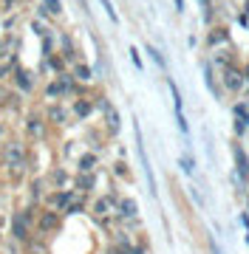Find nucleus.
Wrapping results in <instances>:
<instances>
[{
	"instance_id": "nucleus-24",
	"label": "nucleus",
	"mask_w": 249,
	"mask_h": 254,
	"mask_svg": "<svg viewBox=\"0 0 249 254\" xmlns=\"http://www.w3.org/2000/svg\"><path fill=\"white\" fill-rule=\"evenodd\" d=\"M9 71V68H6V65H0V76H3V73Z\"/></svg>"
},
{
	"instance_id": "nucleus-25",
	"label": "nucleus",
	"mask_w": 249,
	"mask_h": 254,
	"mask_svg": "<svg viewBox=\"0 0 249 254\" xmlns=\"http://www.w3.org/2000/svg\"><path fill=\"white\" fill-rule=\"evenodd\" d=\"M3 51H6V46H3V40H0V54H3Z\"/></svg>"
},
{
	"instance_id": "nucleus-20",
	"label": "nucleus",
	"mask_w": 249,
	"mask_h": 254,
	"mask_svg": "<svg viewBox=\"0 0 249 254\" xmlns=\"http://www.w3.org/2000/svg\"><path fill=\"white\" fill-rule=\"evenodd\" d=\"M65 181H68V175H65L63 170H57V173H54V184H57V187H65Z\"/></svg>"
},
{
	"instance_id": "nucleus-9",
	"label": "nucleus",
	"mask_w": 249,
	"mask_h": 254,
	"mask_svg": "<svg viewBox=\"0 0 249 254\" xmlns=\"http://www.w3.org/2000/svg\"><path fill=\"white\" fill-rule=\"evenodd\" d=\"M14 79H17V88L20 91H31V76H28L26 71H23V68H17V71H14Z\"/></svg>"
},
{
	"instance_id": "nucleus-28",
	"label": "nucleus",
	"mask_w": 249,
	"mask_h": 254,
	"mask_svg": "<svg viewBox=\"0 0 249 254\" xmlns=\"http://www.w3.org/2000/svg\"><path fill=\"white\" fill-rule=\"evenodd\" d=\"M0 138H3V125H0Z\"/></svg>"
},
{
	"instance_id": "nucleus-2",
	"label": "nucleus",
	"mask_w": 249,
	"mask_h": 254,
	"mask_svg": "<svg viewBox=\"0 0 249 254\" xmlns=\"http://www.w3.org/2000/svg\"><path fill=\"white\" fill-rule=\"evenodd\" d=\"M244 73L238 71V68H224V88H227V91H232V93H238V91H244Z\"/></svg>"
},
{
	"instance_id": "nucleus-6",
	"label": "nucleus",
	"mask_w": 249,
	"mask_h": 254,
	"mask_svg": "<svg viewBox=\"0 0 249 254\" xmlns=\"http://www.w3.org/2000/svg\"><path fill=\"white\" fill-rule=\"evenodd\" d=\"M71 200H74V195H71V192H54V195H51V206H54V209H63V212H68Z\"/></svg>"
},
{
	"instance_id": "nucleus-27",
	"label": "nucleus",
	"mask_w": 249,
	"mask_h": 254,
	"mask_svg": "<svg viewBox=\"0 0 249 254\" xmlns=\"http://www.w3.org/2000/svg\"><path fill=\"white\" fill-rule=\"evenodd\" d=\"M244 79H249V68H247V71H244Z\"/></svg>"
},
{
	"instance_id": "nucleus-11",
	"label": "nucleus",
	"mask_w": 249,
	"mask_h": 254,
	"mask_svg": "<svg viewBox=\"0 0 249 254\" xmlns=\"http://www.w3.org/2000/svg\"><path fill=\"white\" fill-rule=\"evenodd\" d=\"M119 212L125 215V218H136L139 209H136V203H133L130 198H122V200H119Z\"/></svg>"
},
{
	"instance_id": "nucleus-14",
	"label": "nucleus",
	"mask_w": 249,
	"mask_h": 254,
	"mask_svg": "<svg viewBox=\"0 0 249 254\" xmlns=\"http://www.w3.org/2000/svg\"><path fill=\"white\" fill-rule=\"evenodd\" d=\"M93 184H96V178H93L91 173H83L80 178H77V187H80V190H85V192L93 190Z\"/></svg>"
},
{
	"instance_id": "nucleus-12",
	"label": "nucleus",
	"mask_w": 249,
	"mask_h": 254,
	"mask_svg": "<svg viewBox=\"0 0 249 254\" xmlns=\"http://www.w3.org/2000/svg\"><path fill=\"white\" fill-rule=\"evenodd\" d=\"M91 110H93V105H91V102H88V99H80V102H77V105H74V113H77V116H80V119L91 116Z\"/></svg>"
},
{
	"instance_id": "nucleus-21",
	"label": "nucleus",
	"mask_w": 249,
	"mask_h": 254,
	"mask_svg": "<svg viewBox=\"0 0 249 254\" xmlns=\"http://www.w3.org/2000/svg\"><path fill=\"white\" fill-rule=\"evenodd\" d=\"M150 57H153V60H156L159 65H165V57L159 54V51H156V48H153V46H150Z\"/></svg>"
},
{
	"instance_id": "nucleus-1",
	"label": "nucleus",
	"mask_w": 249,
	"mask_h": 254,
	"mask_svg": "<svg viewBox=\"0 0 249 254\" xmlns=\"http://www.w3.org/2000/svg\"><path fill=\"white\" fill-rule=\"evenodd\" d=\"M3 161L9 164V167H20V164L26 161V147L20 144V141H9V144L3 147Z\"/></svg>"
},
{
	"instance_id": "nucleus-23",
	"label": "nucleus",
	"mask_w": 249,
	"mask_h": 254,
	"mask_svg": "<svg viewBox=\"0 0 249 254\" xmlns=\"http://www.w3.org/2000/svg\"><path fill=\"white\" fill-rule=\"evenodd\" d=\"M51 68H54V71H63V60H57L54 57V60H51Z\"/></svg>"
},
{
	"instance_id": "nucleus-16",
	"label": "nucleus",
	"mask_w": 249,
	"mask_h": 254,
	"mask_svg": "<svg viewBox=\"0 0 249 254\" xmlns=\"http://www.w3.org/2000/svg\"><path fill=\"white\" fill-rule=\"evenodd\" d=\"M111 206H113V200H111V198H99L96 203H93V212H96V215H105V212H108Z\"/></svg>"
},
{
	"instance_id": "nucleus-13",
	"label": "nucleus",
	"mask_w": 249,
	"mask_h": 254,
	"mask_svg": "<svg viewBox=\"0 0 249 254\" xmlns=\"http://www.w3.org/2000/svg\"><path fill=\"white\" fill-rule=\"evenodd\" d=\"M93 167H96V155H91V153H85L83 158H80V173H91Z\"/></svg>"
},
{
	"instance_id": "nucleus-22",
	"label": "nucleus",
	"mask_w": 249,
	"mask_h": 254,
	"mask_svg": "<svg viewBox=\"0 0 249 254\" xmlns=\"http://www.w3.org/2000/svg\"><path fill=\"white\" fill-rule=\"evenodd\" d=\"M130 57H133V65H136V68H142V57H139L136 48H130Z\"/></svg>"
},
{
	"instance_id": "nucleus-8",
	"label": "nucleus",
	"mask_w": 249,
	"mask_h": 254,
	"mask_svg": "<svg viewBox=\"0 0 249 254\" xmlns=\"http://www.w3.org/2000/svg\"><path fill=\"white\" fill-rule=\"evenodd\" d=\"M26 220H28V212L26 215H14V220H11V232L20 240H26Z\"/></svg>"
},
{
	"instance_id": "nucleus-17",
	"label": "nucleus",
	"mask_w": 249,
	"mask_h": 254,
	"mask_svg": "<svg viewBox=\"0 0 249 254\" xmlns=\"http://www.w3.org/2000/svg\"><path fill=\"white\" fill-rule=\"evenodd\" d=\"M43 6H46V11H51V14H60V11H63V3H60V0H43Z\"/></svg>"
},
{
	"instance_id": "nucleus-19",
	"label": "nucleus",
	"mask_w": 249,
	"mask_h": 254,
	"mask_svg": "<svg viewBox=\"0 0 249 254\" xmlns=\"http://www.w3.org/2000/svg\"><path fill=\"white\" fill-rule=\"evenodd\" d=\"M77 79H91V68H88V65H77Z\"/></svg>"
},
{
	"instance_id": "nucleus-26",
	"label": "nucleus",
	"mask_w": 249,
	"mask_h": 254,
	"mask_svg": "<svg viewBox=\"0 0 249 254\" xmlns=\"http://www.w3.org/2000/svg\"><path fill=\"white\" fill-rule=\"evenodd\" d=\"M3 3H6V6H14V0H3Z\"/></svg>"
},
{
	"instance_id": "nucleus-15",
	"label": "nucleus",
	"mask_w": 249,
	"mask_h": 254,
	"mask_svg": "<svg viewBox=\"0 0 249 254\" xmlns=\"http://www.w3.org/2000/svg\"><path fill=\"white\" fill-rule=\"evenodd\" d=\"M227 40H230V34H227L224 28H218V31H212V34L207 37V43H210V46H221V43H227Z\"/></svg>"
},
{
	"instance_id": "nucleus-18",
	"label": "nucleus",
	"mask_w": 249,
	"mask_h": 254,
	"mask_svg": "<svg viewBox=\"0 0 249 254\" xmlns=\"http://www.w3.org/2000/svg\"><path fill=\"white\" fill-rule=\"evenodd\" d=\"M102 6H105V11H108V17L113 20V23H119V14H116V9L111 6V0H99Z\"/></svg>"
},
{
	"instance_id": "nucleus-3",
	"label": "nucleus",
	"mask_w": 249,
	"mask_h": 254,
	"mask_svg": "<svg viewBox=\"0 0 249 254\" xmlns=\"http://www.w3.org/2000/svg\"><path fill=\"white\" fill-rule=\"evenodd\" d=\"M37 226H40V232H57L60 229V215L57 212H43L37 220Z\"/></svg>"
},
{
	"instance_id": "nucleus-10",
	"label": "nucleus",
	"mask_w": 249,
	"mask_h": 254,
	"mask_svg": "<svg viewBox=\"0 0 249 254\" xmlns=\"http://www.w3.org/2000/svg\"><path fill=\"white\" fill-rule=\"evenodd\" d=\"M48 119H51L54 125H65V119H68V113H65V108L54 105V108H48Z\"/></svg>"
},
{
	"instance_id": "nucleus-7",
	"label": "nucleus",
	"mask_w": 249,
	"mask_h": 254,
	"mask_svg": "<svg viewBox=\"0 0 249 254\" xmlns=\"http://www.w3.org/2000/svg\"><path fill=\"white\" fill-rule=\"evenodd\" d=\"M235 164H238V173H241V181H247L249 178V161H247V153L235 147Z\"/></svg>"
},
{
	"instance_id": "nucleus-4",
	"label": "nucleus",
	"mask_w": 249,
	"mask_h": 254,
	"mask_svg": "<svg viewBox=\"0 0 249 254\" xmlns=\"http://www.w3.org/2000/svg\"><path fill=\"white\" fill-rule=\"evenodd\" d=\"M102 110H105V122H108V130L111 133H119V127H122V122H119V113L108 105V102H102Z\"/></svg>"
},
{
	"instance_id": "nucleus-29",
	"label": "nucleus",
	"mask_w": 249,
	"mask_h": 254,
	"mask_svg": "<svg viewBox=\"0 0 249 254\" xmlns=\"http://www.w3.org/2000/svg\"><path fill=\"white\" fill-rule=\"evenodd\" d=\"M247 119H249V113H247Z\"/></svg>"
},
{
	"instance_id": "nucleus-5",
	"label": "nucleus",
	"mask_w": 249,
	"mask_h": 254,
	"mask_svg": "<svg viewBox=\"0 0 249 254\" xmlns=\"http://www.w3.org/2000/svg\"><path fill=\"white\" fill-rule=\"evenodd\" d=\"M26 133L31 138H43L46 136V125H43V122H40V116H31L26 122Z\"/></svg>"
}]
</instances>
